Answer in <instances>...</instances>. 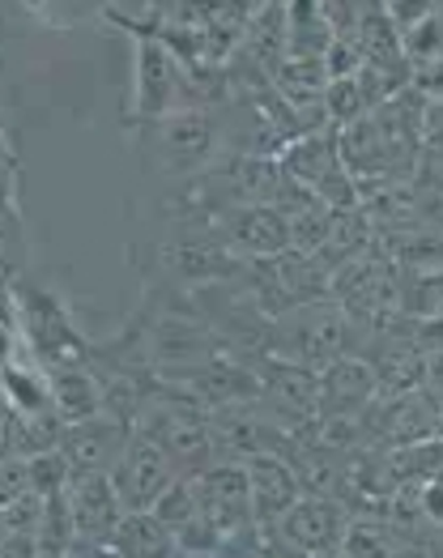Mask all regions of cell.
<instances>
[{
  "instance_id": "10",
  "label": "cell",
  "mask_w": 443,
  "mask_h": 558,
  "mask_svg": "<svg viewBox=\"0 0 443 558\" xmlns=\"http://www.w3.org/2000/svg\"><path fill=\"white\" fill-rule=\"evenodd\" d=\"M136 426L120 422L111 414H98L89 422H73L60 435V452L73 465V473H116V465L124 461L129 444H133Z\"/></svg>"
},
{
  "instance_id": "18",
  "label": "cell",
  "mask_w": 443,
  "mask_h": 558,
  "mask_svg": "<svg viewBox=\"0 0 443 558\" xmlns=\"http://www.w3.org/2000/svg\"><path fill=\"white\" fill-rule=\"evenodd\" d=\"M400 47H405L409 69H414V64H427V60H440L443 56V4H435L414 31H405V35H400Z\"/></svg>"
},
{
  "instance_id": "13",
  "label": "cell",
  "mask_w": 443,
  "mask_h": 558,
  "mask_svg": "<svg viewBox=\"0 0 443 558\" xmlns=\"http://www.w3.org/2000/svg\"><path fill=\"white\" fill-rule=\"evenodd\" d=\"M51 375V405L56 414L69 422H89L98 414H107L103 405V379L94 367H64V372H47Z\"/></svg>"
},
{
  "instance_id": "26",
  "label": "cell",
  "mask_w": 443,
  "mask_h": 558,
  "mask_svg": "<svg viewBox=\"0 0 443 558\" xmlns=\"http://www.w3.org/2000/svg\"><path fill=\"white\" fill-rule=\"evenodd\" d=\"M427 154H443V107H431L427 116Z\"/></svg>"
},
{
  "instance_id": "23",
  "label": "cell",
  "mask_w": 443,
  "mask_h": 558,
  "mask_svg": "<svg viewBox=\"0 0 443 558\" xmlns=\"http://www.w3.org/2000/svg\"><path fill=\"white\" fill-rule=\"evenodd\" d=\"M31 495V461L26 457H4L0 465V499Z\"/></svg>"
},
{
  "instance_id": "21",
  "label": "cell",
  "mask_w": 443,
  "mask_h": 558,
  "mask_svg": "<svg viewBox=\"0 0 443 558\" xmlns=\"http://www.w3.org/2000/svg\"><path fill=\"white\" fill-rule=\"evenodd\" d=\"M44 515H47V499L44 495H17V499H4L0 508V520H4V533H31L39 537L44 533Z\"/></svg>"
},
{
  "instance_id": "8",
  "label": "cell",
  "mask_w": 443,
  "mask_h": 558,
  "mask_svg": "<svg viewBox=\"0 0 443 558\" xmlns=\"http://www.w3.org/2000/svg\"><path fill=\"white\" fill-rule=\"evenodd\" d=\"M69 512H73V533L82 542L116 546L129 508H124L111 473H73V482H69Z\"/></svg>"
},
{
  "instance_id": "15",
  "label": "cell",
  "mask_w": 443,
  "mask_h": 558,
  "mask_svg": "<svg viewBox=\"0 0 443 558\" xmlns=\"http://www.w3.org/2000/svg\"><path fill=\"white\" fill-rule=\"evenodd\" d=\"M333 44H337V35H333L320 0L290 4V56H299V60H324Z\"/></svg>"
},
{
  "instance_id": "27",
  "label": "cell",
  "mask_w": 443,
  "mask_h": 558,
  "mask_svg": "<svg viewBox=\"0 0 443 558\" xmlns=\"http://www.w3.org/2000/svg\"><path fill=\"white\" fill-rule=\"evenodd\" d=\"M427 388H431V392H440V397H443V350H435V354H427Z\"/></svg>"
},
{
  "instance_id": "6",
  "label": "cell",
  "mask_w": 443,
  "mask_h": 558,
  "mask_svg": "<svg viewBox=\"0 0 443 558\" xmlns=\"http://www.w3.org/2000/svg\"><path fill=\"white\" fill-rule=\"evenodd\" d=\"M350 520L355 512L337 495H303L273 533L303 558H337L350 533Z\"/></svg>"
},
{
  "instance_id": "11",
  "label": "cell",
  "mask_w": 443,
  "mask_h": 558,
  "mask_svg": "<svg viewBox=\"0 0 443 558\" xmlns=\"http://www.w3.org/2000/svg\"><path fill=\"white\" fill-rule=\"evenodd\" d=\"M248 465V477H252V508H256V524L265 529H277L286 512L308 495L299 469L290 465L286 457H252L243 461Z\"/></svg>"
},
{
  "instance_id": "9",
  "label": "cell",
  "mask_w": 443,
  "mask_h": 558,
  "mask_svg": "<svg viewBox=\"0 0 443 558\" xmlns=\"http://www.w3.org/2000/svg\"><path fill=\"white\" fill-rule=\"evenodd\" d=\"M375 401H380V379L367 359L346 354L320 372V418L367 422Z\"/></svg>"
},
{
  "instance_id": "14",
  "label": "cell",
  "mask_w": 443,
  "mask_h": 558,
  "mask_svg": "<svg viewBox=\"0 0 443 558\" xmlns=\"http://www.w3.org/2000/svg\"><path fill=\"white\" fill-rule=\"evenodd\" d=\"M116 550L124 558H179V537L154 512H129L120 524Z\"/></svg>"
},
{
  "instance_id": "5",
  "label": "cell",
  "mask_w": 443,
  "mask_h": 558,
  "mask_svg": "<svg viewBox=\"0 0 443 558\" xmlns=\"http://www.w3.org/2000/svg\"><path fill=\"white\" fill-rule=\"evenodd\" d=\"M201 227L243 265H273V260L295 252L290 247V222L277 205H248V209L222 214V218L201 222Z\"/></svg>"
},
{
  "instance_id": "20",
  "label": "cell",
  "mask_w": 443,
  "mask_h": 558,
  "mask_svg": "<svg viewBox=\"0 0 443 558\" xmlns=\"http://www.w3.org/2000/svg\"><path fill=\"white\" fill-rule=\"evenodd\" d=\"M31 461V490L35 495H60V490H69V482H73V465L64 461V452L60 448H51V452H39V457H26Z\"/></svg>"
},
{
  "instance_id": "12",
  "label": "cell",
  "mask_w": 443,
  "mask_h": 558,
  "mask_svg": "<svg viewBox=\"0 0 443 558\" xmlns=\"http://www.w3.org/2000/svg\"><path fill=\"white\" fill-rule=\"evenodd\" d=\"M375 252L384 260H393L405 278H427V274H443V231L427 227V222H397L384 227Z\"/></svg>"
},
{
  "instance_id": "25",
  "label": "cell",
  "mask_w": 443,
  "mask_h": 558,
  "mask_svg": "<svg viewBox=\"0 0 443 558\" xmlns=\"http://www.w3.org/2000/svg\"><path fill=\"white\" fill-rule=\"evenodd\" d=\"M60 558H124V555H120L116 546H103V542H82V537H77V542H73V546H69Z\"/></svg>"
},
{
  "instance_id": "7",
  "label": "cell",
  "mask_w": 443,
  "mask_h": 558,
  "mask_svg": "<svg viewBox=\"0 0 443 558\" xmlns=\"http://www.w3.org/2000/svg\"><path fill=\"white\" fill-rule=\"evenodd\" d=\"M179 477L183 473H179L176 461L154 439H145V435H133L124 461L111 473V482H116V490H120V499H124L129 512H154L158 499L176 486Z\"/></svg>"
},
{
  "instance_id": "17",
  "label": "cell",
  "mask_w": 443,
  "mask_h": 558,
  "mask_svg": "<svg viewBox=\"0 0 443 558\" xmlns=\"http://www.w3.org/2000/svg\"><path fill=\"white\" fill-rule=\"evenodd\" d=\"M154 515H158L176 537L188 529V524H196V520H201V490H196V477H179L176 486L158 499Z\"/></svg>"
},
{
  "instance_id": "29",
  "label": "cell",
  "mask_w": 443,
  "mask_h": 558,
  "mask_svg": "<svg viewBox=\"0 0 443 558\" xmlns=\"http://www.w3.org/2000/svg\"><path fill=\"white\" fill-rule=\"evenodd\" d=\"M431 555L443 558V537H431Z\"/></svg>"
},
{
  "instance_id": "2",
  "label": "cell",
  "mask_w": 443,
  "mask_h": 558,
  "mask_svg": "<svg viewBox=\"0 0 443 558\" xmlns=\"http://www.w3.org/2000/svg\"><path fill=\"white\" fill-rule=\"evenodd\" d=\"M265 354L299 363V367H311V372H324L328 363L350 354V316L333 299L290 307L286 316H277L268 325Z\"/></svg>"
},
{
  "instance_id": "16",
  "label": "cell",
  "mask_w": 443,
  "mask_h": 558,
  "mask_svg": "<svg viewBox=\"0 0 443 558\" xmlns=\"http://www.w3.org/2000/svg\"><path fill=\"white\" fill-rule=\"evenodd\" d=\"M400 542L405 537L388 524V515H355L342 542V558H397Z\"/></svg>"
},
{
  "instance_id": "28",
  "label": "cell",
  "mask_w": 443,
  "mask_h": 558,
  "mask_svg": "<svg viewBox=\"0 0 443 558\" xmlns=\"http://www.w3.org/2000/svg\"><path fill=\"white\" fill-rule=\"evenodd\" d=\"M397 558H435V555H431V542H400Z\"/></svg>"
},
{
  "instance_id": "24",
  "label": "cell",
  "mask_w": 443,
  "mask_h": 558,
  "mask_svg": "<svg viewBox=\"0 0 443 558\" xmlns=\"http://www.w3.org/2000/svg\"><path fill=\"white\" fill-rule=\"evenodd\" d=\"M0 558H44V546H39V537H31V533H4Z\"/></svg>"
},
{
  "instance_id": "4",
  "label": "cell",
  "mask_w": 443,
  "mask_h": 558,
  "mask_svg": "<svg viewBox=\"0 0 443 558\" xmlns=\"http://www.w3.org/2000/svg\"><path fill=\"white\" fill-rule=\"evenodd\" d=\"M277 162H282V175H290L295 184L311 187L328 209H350V205H358V184L355 175L346 171V162H342L337 129H320V133L290 141L277 154Z\"/></svg>"
},
{
  "instance_id": "1",
  "label": "cell",
  "mask_w": 443,
  "mask_h": 558,
  "mask_svg": "<svg viewBox=\"0 0 443 558\" xmlns=\"http://www.w3.org/2000/svg\"><path fill=\"white\" fill-rule=\"evenodd\" d=\"M218 116L214 111H188V116H171L163 124H145L141 129V158L145 171L158 180H176V184H192L201 171H209L218 162Z\"/></svg>"
},
{
  "instance_id": "19",
  "label": "cell",
  "mask_w": 443,
  "mask_h": 558,
  "mask_svg": "<svg viewBox=\"0 0 443 558\" xmlns=\"http://www.w3.org/2000/svg\"><path fill=\"white\" fill-rule=\"evenodd\" d=\"M405 316L409 320H443V274L405 278Z\"/></svg>"
},
{
  "instance_id": "22",
  "label": "cell",
  "mask_w": 443,
  "mask_h": 558,
  "mask_svg": "<svg viewBox=\"0 0 443 558\" xmlns=\"http://www.w3.org/2000/svg\"><path fill=\"white\" fill-rule=\"evenodd\" d=\"M409 86L422 94L431 107H443V56L427 60V64H414L409 69Z\"/></svg>"
},
{
  "instance_id": "3",
  "label": "cell",
  "mask_w": 443,
  "mask_h": 558,
  "mask_svg": "<svg viewBox=\"0 0 443 558\" xmlns=\"http://www.w3.org/2000/svg\"><path fill=\"white\" fill-rule=\"evenodd\" d=\"M9 299L22 307V341L31 359H39L44 372H64V367H89L94 350L69 320L64 303L51 290L35 286H9Z\"/></svg>"
}]
</instances>
